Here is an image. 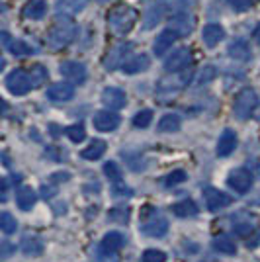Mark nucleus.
<instances>
[{
    "label": "nucleus",
    "mask_w": 260,
    "mask_h": 262,
    "mask_svg": "<svg viewBox=\"0 0 260 262\" xmlns=\"http://www.w3.org/2000/svg\"><path fill=\"white\" fill-rule=\"evenodd\" d=\"M202 37H204V43L207 47H215L225 37V32H223V28L219 24H207L204 28V32H202Z\"/></svg>",
    "instance_id": "6ab92c4d"
},
{
    "label": "nucleus",
    "mask_w": 260,
    "mask_h": 262,
    "mask_svg": "<svg viewBox=\"0 0 260 262\" xmlns=\"http://www.w3.org/2000/svg\"><path fill=\"white\" fill-rule=\"evenodd\" d=\"M229 186L237 192V194H247L252 186V174H249L245 168H239V170H233L227 178Z\"/></svg>",
    "instance_id": "9d476101"
},
{
    "label": "nucleus",
    "mask_w": 260,
    "mask_h": 262,
    "mask_svg": "<svg viewBox=\"0 0 260 262\" xmlns=\"http://www.w3.org/2000/svg\"><path fill=\"white\" fill-rule=\"evenodd\" d=\"M108 219L114 223H127L129 221V209L127 208H114L110 209Z\"/></svg>",
    "instance_id": "72a5a7b5"
},
{
    "label": "nucleus",
    "mask_w": 260,
    "mask_h": 262,
    "mask_svg": "<svg viewBox=\"0 0 260 262\" xmlns=\"http://www.w3.org/2000/svg\"><path fill=\"white\" fill-rule=\"evenodd\" d=\"M254 37H256V41L260 43V24L256 26V30H254Z\"/></svg>",
    "instance_id": "de8ad7c7"
},
{
    "label": "nucleus",
    "mask_w": 260,
    "mask_h": 262,
    "mask_svg": "<svg viewBox=\"0 0 260 262\" xmlns=\"http://www.w3.org/2000/svg\"><path fill=\"white\" fill-rule=\"evenodd\" d=\"M227 2L235 8V10H247V8H250L252 4H256L258 0H227Z\"/></svg>",
    "instance_id": "a19ab883"
},
{
    "label": "nucleus",
    "mask_w": 260,
    "mask_h": 262,
    "mask_svg": "<svg viewBox=\"0 0 260 262\" xmlns=\"http://www.w3.org/2000/svg\"><path fill=\"white\" fill-rule=\"evenodd\" d=\"M67 135H69V139L73 143H80L84 141V137H86V131H84V127L82 125H71V127H67Z\"/></svg>",
    "instance_id": "c9c22d12"
},
{
    "label": "nucleus",
    "mask_w": 260,
    "mask_h": 262,
    "mask_svg": "<svg viewBox=\"0 0 260 262\" xmlns=\"http://www.w3.org/2000/svg\"><path fill=\"white\" fill-rule=\"evenodd\" d=\"M194 26H196L194 16H192V14H188V10L174 14L172 28L178 32V35H190V33H192V30H194Z\"/></svg>",
    "instance_id": "dca6fc26"
},
{
    "label": "nucleus",
    "mask_w": 260,
    "mask_h": 262,
    "mask_svg": "<svg viewBox=\"0 0 260 262\" xmlns=\"http://www.w3.org/2000/svg\"><path fill=\"white\" fill-rule=\"evenodd\" d=\"M252 231H254V225H250V223H237L235 225V233L241 237H249V235H252Z\"/></svg>",
    "instance_id": "79ce46f5"
},
{
    "label": "nucleus",
    "mask_w": 260,
    "mask_h": 262,
    "mask_svg": "<svg viewBox=\"0 0 260 262\" xmlns=\"http://www.w3.org/2000/svg\"><path fill=\"white\" fill-rule=\"evenodd\" d=\"M6 88L10 90L14 96H24V94H28L33 88L32 78H30V71H24V69L12 71L10 75L6 77Z\"/></svg>",
    "instance_id": "39448f33"
},
{
    "label": "nucleus",
    "mask_w": 260,
    "mask_h": 262,
    "mask_svg": "<svg viewBox=\"0 0 260 262\" xmlns=\"http://www.w3.org/2000/svg\"><path fill=\"white\" fill-rule=\"evenodd\" d=\"M75 96V88L69 82H57L47 88V98L53 102H69Z\"/></svg>",
    "instance_id": "4468645a"
},
{
    "label": "nucleus",
    "mask_w": 260,
    "mask_h": 262,
    "mask_svg": "<svg viewBox=\"0 0 260 262\" xmlns=\"http://www.w3.org/2000/svg\"><path fill=\"white\" fill-rule=\"evenodd\" d=\"M164 14H166L164 2H155V4H151V6L145 10V14H143V26H145L147 30H151V28H155L157 24L163 20Z\"/></svg>",
    "instance_id": "2eb2a0df"
},
{
    "label": "nucleus",
    "mask_w": 260,
    "mask_h": 262,
    "mask_svg": "<svg viewBox=\"0 0 260 262\" xmlns=\"http://www.w3.org/2000/svg\"><path fill=\"white\" fill-rule=\"evenodd\" d=\"M76 26L71 20V16H59V20L53 24V28L49 30L47 35V45L51 49H63L75 39Z\"/></svg>",
    "instance_id": "f03ea898"
},
{
    "label": "nucleus",
    "mask_w": 260,
    "mask_h": 262,
    "mask_svg": "<svg viewBox=\"0 0 260 262\" xmlns=\"http://www.w3.org/2000/svg\"><path fill=\"white\" fill-rule=\"evenodd\" d=\"M35 200H37V194L33 192L30 186H22L18 192H16V204H18V208L24 209V211H30L33 208V204H35Z\"/></svg>",
    "instance_id": "412c9836"
},
{
    "label": "nucleus",
    "mask_w": 260,
    "mask_h": 262,
    "mask_svg": "<svg viewBox=\"0 0 260 262\" xmlns=\"http://www.w3.org/2000/svg\"><path fill=\"white\" fill-rule=\"evenodd\" d=\"M114 194L116 196H131V188H127L123 182H114Z\"/></svg>",
    "instance_id": "37998d69"
},
{
    "label": "nucleus",
    "mask_w": 260,
    "mask_h": 262,
    "mask_svg": "<svg viewBox=\"0 0 260 262\" xmlns=\"http://www.w3.org/2000/svg\"><path fill=\"white\" fill-rule=\"evenodd\" d=\"M188 82H190V75H180L176 78H164L163 82L159 84V90L161 92H176V90L184 88Z\"/></svg>",
    "instance_id": "393cba45"
},
{
    "label": "nucleus",
    "mask_w": 260,
    "mask_h": 262,
    "mask_svg": "<svg viewBox=\"0 0 260 262\" xmlns=\"http://www.w3.org/2000/svg\"><path fill=\"white\" fill-rule=\"evenodd\" d=\"M104 172H106V176L112 180V184H114V182H121V168L118 166V163L108 161V163L104 164Z\"/></svg>",
    "instance_id": "f704fd0d"
},
{
    "label": "nucleus",
    "mask_w": 260,
    "mask_h": 262,
    "mask_svg": "<svg viewBox=\"0 0 260 262\" xmlns=\"http://www.w3.org/2000/svg\"><path fill=\"white\" fill-rule=\"evenodd\" d=\"M59 73H61L67 80L75 82V84H82V82L86 80V69H84L82 63H76V61H65V63H61Z\"/></svg>",
    "instance_id": "6e6552de"
},
{
    "label": "nucleus",
    "mask_w": 260,
    "mask_h": 262,
    "mask_svg": "<svg viewBox=\"0 0 260 262\" xmlns=\"http://www.w3.org/2000/svg\"><path fill=\"white\" fill-rule=\"evenodd\" d=\"M22 252L28 256H39L44 252V243L37 237H26L22 241Z\"/></svg>",
    "instance_id": "cd10ccee"
},
{
    "label": "nucleus",
    "mask_w": 260,
    "mask_h": 262,
    "mask_svg": "<svg viewBox=\"0 0 260 262\" xmlns=\"http://www.w3.org/2000/svg\"><path fill=\"white\" fill-rule=\"evenodd\" d=\"M258 106V96L252 88H245L241 90L235 98V104H233V112L239 120H249L250 116L254 114V110Z\"/></svg>",
    "instance_id": "20e7f679"
},
{
    "label": "nucleus",
    "mask_w": 260,
    "mask_h": 262,
    "mask_svg": "<svg viewBox=\"0 0 260 262\" xmlns=\"http://www.w3.org/2000/svg\"><path fill=\"white\" fill-rule=\"evenodd\" d=\"M204 200H206V208L209 211H217V209H223L231 206V196L221 192V190H215V188H207L204 192Z\"/></svg>",
    "instance_id": "1a4fd4ad"
},
{
    "label": "nucleus",
    "mask_w": 260,
    "mask_h": 262,
    "mask_svg": "<svg viewBox=\"0 0 260 262\" xmlns=\"http://www.w3.org/2000/svg\"><path fill=\"white\" fill-rule=\"evenodd\" d=\"M88 0H57V14L59 16H73L86 6Z\"/></svg>",
    "instance_id": "b1692460"
},
{
    "label": "nucleus",
    "mask_w": 260,
    "mask_h": 262,
    "mask_svg": "<svg viewBox=\"0 0 260 262\" xmlns=\"http://www.w3.org/2000/svg\"><path fill=\"white\" fill-rule=\"evenodd\" d=\"M41 194H44L45 200H47V198H53L55 188H51V186H44V188H41Z\"/></svg>",
    "instance_id": "49530a36"
},
{
    "label": "nucleus",
    "mask_w": 260,
    "mask_h": 262,
    "mask_svg": "<svg viewBox=\"0 0 260 262\" xmlns=\"http://www.w3.org/2000/svg\"><path fill=\"white\" fill-rule=\"evenodd\" d=\"M172 213L178 217H192L198 213V206L192 200H182V202H176L172 206Z\"/></svg>",
    "instance_id": "bb28decb"
},
{
    "label": "nucleus",
    "mask_w": 260,
    "mask_h": 262,
    "mask_svg": "<svg viewBox=\"0 0 260 262\" xmlns=\"http://www.w3.org/2000/svg\"><path fill=\"white\" fill-rule=\"evenodd\" d=\"M192 51L188 49V47H180V49H176L168 59H166V63H164V71L166 73H180V71H184L188 67L192 65Z\"/></svg>",
    "instance_id": "423d86ee"
},
{
    "label": "nucleus",
    "mask_w": 260,
    "mask_h": 262,
    "mask_svg": "<svg viewBox=\"0 0 260 262\" xmlns=\"http://www.w3.org/2000/svg\"><path fill=\"white\" fill-rule=\"evenodd\" d=\"M258 245H260V231H256L252 237L249 235V239H247V247H249V249H256Z\"/></svg>",
    "instance_id": "c03bdc74"
},
{
    "label": "nucleus",
    "mask_w": 260,
    "mask_h": 262,
    "mask_svg": "<svg viewBox=\"0 0 260 262\" xmlns=\"http://www.w3.org/2000/svg\"><path fill=\"white\" fill-rule=\"evenodd\" d=\"M131 49H133V45L131 43H121V45L112 47V49H110V53L106 55V61H104L106 71H114V69H118V67L125 65L127 55L131 53Z\"/></svg>",
    "instance_id": "0eeeda50"
},
{
    "label": "nucleus",
    "mask_w": 260,
    "mask_h": 262,
    "mask_svg": "<svg viewBox=\"0 0 260 262\" xmlns=\"http://www.w3.org/2000/svg\"><path fill=\"white\" fill-rule=\"evenodd\" d=\"M153 121V112L151 110H141V112H137L135 114V118H133V125L135 127H139V129H145V127H149Z\"/></svg>",
    "instance_id": "7c9ffc66"
},
{
    "label": "nucleus",
    "mask_w": 260,
    "mask_h": 262,
    "mask_svg": "<svg viewBox=\"0 0 260 262\" xmlns=\"http://www.w3.org/2000/svg\"><path fill=\"white\" fill-rule=\"evenodd\" d=\"M0 227H2V231H4L6 235H10V233H14V231L18 229V221L12 217L8 211H4V213L0 215Z\"/></svg>",
    "instance_id": "473e14b6"
},
{
    "label": "nucleus",
    "mask_w": 260,
    "mask_h": 262,
    "mask_svg": "<svg viewBox=\"0 0 260 262\" xmlns=\"http://www.w3.org/2000/svg\"><path fill=\"white\" fill-rule=\"evenodd\" d=\"M137 22V10L127 4H119L108 12V26L114 35H127Z\"/></svg>",
    "instance_id": "f257e3e1"
},
{
    "label": "nucleus",
    "mask_w": 260,
    "mask_h": 262,
    "mask_svg": "<svg viewBox=\"0 0 260 262\" xmlns=\"http://www.w3.org/2000/svg\"><path fill=\"white\" fill-rule=\"evenodd\" d=\"M186 180V172L184 170H174V172H170V174L166 176V186H176V184H182Z\"/></svg>",
    "instance_id": "ea45409f"
},
{
    "label": "nucleus",
    "mask_w": 260,
    "mask_h": 262,
    "mask_svg": "<svg viewBox=\"0 0 260 262\" xmlns=\"http://www.w3.org/2000/svg\"><path fill=\"white\" fill-rule=\"evenodd\" d=\"M106 153V143L102 141V139H94V141L90 143L88 147L82 149V159H88V161H96L100 159L102 155Z\"/></svg>",
    "instance_id": "a878e982"
},
{
    "label": "nucleus",
    "mask_w": 260,
    "mask_h": 262,
    "mask_svg": "<svg viewBox=\"0 0 260 262\" xmlns=\"http://www.w3.org/2000/svg\"><path fill=\"white\" fill-rule=\"evenodd\" d=\"M92 123H94V127L98 131L110 133V131H114L119 125V116L114 114L112 110H104V112H98L96 116H94Z\"/></svg>",
    "instance_id": "ddd939ff"
},
{
    "label": "nucleus",
    "mask_w": 260,
    "mask_h": 262,
    "mask_svg": "<svg viewBox=\"0 0 260 262\" xmlns=\"http://www.w3.org/2000/svg\"><path fill=\"white\" fill-rule=\"evenodd\" d=\"M229 57H231V59H235V61H241V63L249 61L250 59L249 43H247L245 39H235L233 43L229 45Z\"/></svg>",
    "instance_id": "4be33fe9"
},
{
    "label": "nucleus",
    "mask_w": 260,
    "mask_h": 262,
    "mask_svg": "<svg viewBox=\"0 0 260 262\" xmlns=\"http://www.w3.org/2000/svg\"><path fill=\"white\" fill-rule=\"evenodd\" d=\"M178 129H180V118L176 114H166L159 121V131H163V133H174Z\"/></svg>",
    "instance_id": "c756f323"
},
{
    "label": "nucleus",
    "mask_w": 260,
    "mask_h": 262,
    "mask_svg": "<svg viewBox=\"0 0 260 262\" xmlns=\"http://www.w3.org/2000/svg\"><path fill=\"white\" fill-rule=\"evenodd\" d=\"M213 247H215L219 252H223V254H235V252H237V243L231 239V237H227V235L215 237Z\"/></svg>",
    "instance_id": "c85d7f7f"
},
{
    "label": "nucleus",
    "mask_w": 260,
    "mask_h": 262,
    "mask_svg": "<svg viewBox=\"0 0 260 262\" xmlns=\"http://www.w3.org/2000/svg\"><path fill=\"white\" fill-rule=\"evenodd\" d=\"M235 147H237V135H235V131L225 129L221 133L219 141H217V155L219 157H229V155L235 151Z\"/></svg>",
    "instance_id": "f3484780"
},
{
    "label": "nucleus",
    "mask_w": 260,
    "mask_h": 262,
    "mask_svg": "<svg viewBox=\"0 0 260 262\" xmlns=\"http://www.w3.org/2000/svg\"><path fill=\"white\" fill-rule=\"evenodd\" d=\"M30 78H32L33 88L41 86L45 80H47V71H45V69L41 65L32 67V71H30Z\"/></svg>",
    "instance_id": "2f4dec72"
},
{
    "label": "nucleus",
    "mask_w": 260,
    "mask_h": 262,
    "mask_svg": "<svg viewBox=\"0 0 260 262\" xmlns=\"http://www.w3.org/2000/svg\"><path fill=\"white\" fill-rule=\"evenodd\" d=\"M98 2H108V0H98Z\"/></svg>",
    "instance_id": "09e8293b"
},
{
    "label": "nucleus",
    "mask_w": 260,
    "mask_h": 262,
    "mask_svg": "<svg viewBox=\"0 0 260 262\" xmlns=\"http://www.w3.org/2000/svg\"><path fill=\"white\" fill-rule=\"evenodd\" d=\"M217 75V71L213 67H204L202 71H200V75H198V84H207L209 80H213Z\"/></svg>",
    "instance_id": "58836bf2"
},
{
    "label": "nucleus",
    "mask_w": 260,
    "mask_h": 262,
    "mask_svg": "<svg viewBox=\"0 0 260 262\" xmlns=\"http://www.w3.org/2000/svg\"><path fill=\"white\" fill-rule=\"evenodd\" d=\"M141 231L149 237H163L168 231V221L155 208H145L141 217Z\"/></svg>",
    "instance_id": "7ed1b4c3"
},
{
    "label": "nucleus",
    "mask_w": 260,
    "mask_h": 262,
    "mask_svg": "<svg viewBox=\"0 0 260 262\" xmlns=\"http://www.w3.org/2000/svg\"><path fill=\"white\" fill-rule=\"evenodd\" d=\"M125 102H127V98H125V92L121 88H116V86L104 88V92H102V104L108 110H121L125 106Z\"/></svg>",
    "instance_id": "f8f14e48"
},
{
    "label": "nucleus",
    "mask_w": 260,
    "mask_h": 262,
    "mask_svg": "<svg viewBox=\"0 0 260 262\" xmlns=\"http://www.w3.org/2000/svg\"><path fill=\"white\" fill-rule=\"evenodd\" d=\"M123 245H125V237H123L121 233H118V231H110V233L104 235L100 249H102V251H108V252H118Z\"/></svg>",
    "instance_id": "aec40b11"
},
{
    "label": "nucleus",
    "mask_w": 260,
    "mask_h": 262,
    "mask_svg": "<svg viewBox=\"0 0 260 262\" xmlns=\"http://www.w3.org/2000/svg\"><path fill=\"white\" fill-rule=\"evenodd\" d=\"M45 12H47V4H45L44 0H32V2H28L26 6H24V18H28V20H41L45 16Z\"/></svg>",
    "instance_id": "5701e85b"
},
{
    "label": "nucleus",
    "mask_w": 260,
    "mask_h": 262,
    "mask_svg": "<svg viewBox=\"0 0 260 262\" xmlns=\"http://www.w3.org/2000/svg\"><path fill=\"white\" fill-rule=\"evenodd\" d=\"M166 260V254L163 251H157V249H149V251L143 252L141 262H164Z\"/></svg>",
    "instance_id": "e433bc0d"
},
{
    "label": "nucleus",
    "mask_w": 260,
    "mask_h": 262,
    "mask_svg": "<svg viewBox=\"0 0 260 262\" xmlns=\"http://www.w3.org/2000/svg\"><path fill=\"white\" fill-rule=\"evenodd\" d=\"M151 65V61H149V57L147 55H135V57H131L125 61V65L121 67L127 75H137V73H143V71H147Z\"/></svg>",
    "instance_id": "a211bd4d"
},
{
    "label": "nucleus",
    "mask_w": 260,
    "mask_h": 262,
    "mask_svg": "<svg viewBox=\"0 0 260 262\" xmlns=\"http://www.w3.org/2000/svg\"><path fill=\"white\" fill-rule=\"evenodd\" d=\"M180 35H178V32L174 30V28H166V30H163V32L157 35V39H155V43H153V51H155V55L159 57V55H164L170 47L174 45V41L178 39Z\"/></svg>",
    "instance_id": "9b49d317"
},
{
    "label": "nucleus",
    "mask_w": 260,
    "mask_h": 262,
    "mask_svg": "<svg viewBox=\"0 0 260 262\" xmlns=\"http://www.w3.org/2000/svg\"><path fill=\"white\" fill-rule=\"evenodd\" d=\"M6 47H8L14 55H30V53H33L32 47H30L28 43H24V41H10V43H6Z\"/></svg>",
    "instance_id": "4c0bfd02"
},
{
    "label": "nucleus",
    "mask_w": 260,
    "mask_h": 262,
    "mask_svg": "<svg viewBox=\"0 0 260 262\" xmlns=\"http://www.w3.org/2000/svg\"><path fill=\"white\" fill-rule=\"evenodd\" d=\"M69 180V172H55L51 174V182H67Z\"/></svg>",
    "instance_id": "a18cd8bd"
}]
</instances>
